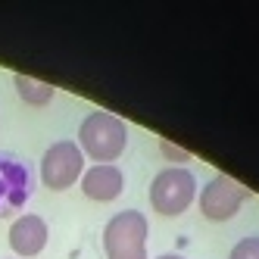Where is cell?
<instances>
[{"label": "cell", "instance_id": "1", "mask_svg": "<svg viewBox=\"0 0 259 259\" xmlns=\"http://www.w3.org/2000/svg\"><path fill=\"white\" fill-rule=\"evenodd\" d=\"M128 147V128L119 116L94 109L78 128V150L94 159V165H116Z\"/></svg>", "mask_w": 259, "mask_h": 259}, {"label": "cell", "instance_id": "2", "mask_svg": "<svg viewBox=\"0 0 259 259\" xmlns=\"http://www.w3.org/2000/svg\"><path fill=\"white\" fill-rule=\"evenodd\" d=\"M147 215L138 209H122L106 222L103 250L106 259H147Z\"/></svg>", "mask_w": 259, "mask_h": 259}, {"label": "cell", "instance_id": "3", "mask_svg": "<svg viewBox=\"0 0 259 259\" xmlns=\"http://www.w3.org/2000/svg\"><path fill=\"white\" fill-rule=\"evenodd\" d=\"M197 200V178L184 165H169L150 181V206L159 215H181Z\"/></svg>", "mask_w": 259, "mask_h": 259}, {"label": "cell", "instance_id": "4", "mask_svg": "<svg viewBox=\"0 0 259 259\" xmlns=\"http://www.w3.org/2000/svg\"><path fill=\"white\" fill-rule=\"evenodd\" d=\"M84 175V153L75 141H57L41 156V184L50 191H66Z\"/></svg>", "mask_w": 259, "mask_h": 259}, {"label": "cell", "instance_id": "5", "mask_svg": "<svg viewBox=\"0 0 259 259\" xmlns=\"http://www.w3.org/2000/svg\"><path fill=\"white\" fill-rule=\"evenodd\" d=\"M247 188H240V184L228 175H215L209 178L206 184H203V191L197 194V203H200V212L203 219L209 222H228L240 212V206H244L247 200Z\"/></svg>", "mask_w": 259, "mask_h": 259}, {"label": "cell", "instance_id": "6", "mask_svg": "<svg viewBox=\"0 0 259 259\" xmlns=\"http://www.w3.org/2000/svg\"><path fill=\"white\" fill-rule=\"evenodd\" d=\"M47 237H50L47 222H44L41 215H34V212L19 215V219L10 225V234H7L13 253H16V256H25V259L38 256V253L47 247Z\"/></svg>", "mask_w": 259, "mask_h": 259}, {"label": "cell", "instance_id": "7", "mask_svg": "<svg viewBox=\"0 0 259 259\" xmlns=\"http://www.w3.org/2000/svg\"><path fill=\"white\" fill-rule=\"evenodd\" d=\"M125 191V175L119 165H91L81 175V194L97 200V203H109Z\"/></svg>", "mask_w": 259, "mask_h": 259}, {"label": "cell", "instance_id": "8", "mask_svg": "<svg viewBox=\"0 0 259 259\" xmlns=\"http://www.w3.org/2000/svg\"><path fill=\"white\" fill-rule=\"evenodd\" d=\"M13 84H16V91H19L22 103H28V106H47L53 97H57V88H53V84L38 81V78H31V75H22V72L13 78Z\"/></svg>", "mask_w": 259, "mask_h": 259}, {"label": "cell", "instance_id": "9", "mask_svg": "<svg viewBox=\"0 0 259 259\" xmlns=\"http://www.w3.org/2000/svg\"><path fill=\"white\" fill-rule=\"evenodd\" d=\"M228 259H259V237H240L231 247Z\"/></svg>", "mask_w": 259, "mask_h": 259}, {"label": "cell", "instance_id": "10", "mask_svg": "<svg viewBox=\"0 0 259 259\" xmlns=\"http://www.w3.org/2000/svg\"><path fill=\"white\" fill-rule=\"evenodd\" d=\"M159 150H162V156H169V159H175V162H181V165L191 159L188 150H181V147H175V144H169V141H159Z\"/></svg>", "mask_w": 259, "mask_h": 259}, {"label": "cell", "instance_id": "11", "mask_svg": "<svg viewBox=\"0 0 259 259\" xmlns=\"http://www.w3.org/2000/svg\"><path fill=\"white\" fill-rule=\"evenodd\" d=\"M156 259H184V256H178V253H162V256H156Z\"/></svg>", "mask_w": 259, "mask_h": 259}]
</instances>
